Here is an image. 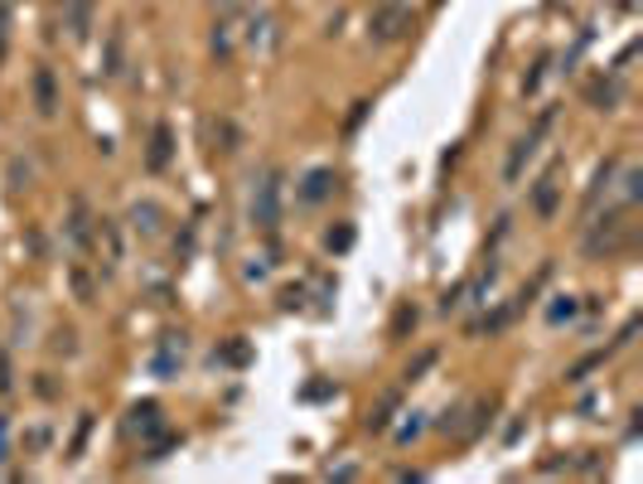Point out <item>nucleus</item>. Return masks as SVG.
<instances>
[{
    "mask_svg": "<svg viewBox=\"0 0 643 484\" xmlns=\"http://www.w3.org/2000/svg\"><path fill=\"white\" fill-rule=\"evenodd\" d=\"M416 29V10L406 0H378L368 10V35L378 44H402Z\"/></svg>",
    "mask_w": 643,
    "mask_h": 484,
    "instance_id": "obj_1",
    "label": "nucleus"
},
{
    "mask_svg": "<svg viewBox=\"0 0 643 484\" xmlns=\"http://www.w3.org/2000/svg\"><path fill=\"white\" fill-rule=\"evenodd\" d=\"M247 213L262 233H271L281 223V170H262L252 179V199H247Z\"/></svg>",
    "mask_w": 643,
    "mask_h": 484,
    "instance_id": "obj_2",
    "label": "nucleus"
},
{
    "mask_svg": "<svg viewBox=\"0 0 643 484\" xmlns=\"http://www.w3.org/2000/svg\"><path fill=\"white\" fill-rule=\"evenodd\" d=\"M127 436H141V441H151V460H160L169 446H175V436L165 432V416L155 402H135L127 412Z\"/></svg>",
    "mask_w": 643,
    "mask_h": 484,
    "instance_id": "obj_3",
    "label": "nucleus"
},
{
    "mask_svg": "<svg viewBox=\"0 0 643 484\" xmlns=\"http://www.w3.org/2000/svg\"><path fill=\"white\" fill-rule=\"evenodd\" d=\"M624 233H629V223L619 219V213H605V219H595V228L585 233V252L591 257H615L619 247H624Z\"/></svg>",
    "mask_w": 643,
    "mask_h": 484,
    "instance_id": "obj_4",
    "label": "nucleus"
},
{
    "mask_svg": "<svg viewBox=\"0 0 643 484\" xmlns=\"http://www.w3.org/2000/svg\"><path fill=\"white\" fill-rule=\"evenodd\" d=\"M97 252V272L102 276H111L121 267V228L111 219H97V228H93V243H87Z\"/></svg>",
    "mask_w": 643,
    "mask_h": 484,
    "instance_id": "obj_5",
    "label": "nucleus"
},
{
    "mask_svg": "<svg viewBox=\"0 0 643 484\" xmlns=\"http://www.w3.org/2000/svg\"><path fill=\"white\" fill-rule=\"evenodd\" d=\"M29 97H34V111H39L44 121L59 117L63 93H59V78H53V69H34L29 73Z\"/></svg>",
    "mask_w": 643,
    "mask_h": 484,
    "instance_id": "obj_6",
    "label": "nucleus"
},
{
    "mask_svg": "<svg viewBox=\"0 0 643 484\" xmlns=\"http://www.w3.org/2000/svg\"><path fill=\"white\" fill-rule=\"evenodd\" d=\"M93 25H97V5H93V0H63V29H68V39L83 44L87 35H93Z\"/></svg>",
    "mask_w": 643,
    "mask_h": 484,
    "instance_id": "obj_7",
    "label": "nucleus"
},
{
    "mask_svg": "<svg viewBox=\"0 0 643 484\" xmlns=\"http://www.w3.org/2000/svg\"><path fill=\"white\" fill-rule=\"evenodd\" d=\"M547 121H551V117H541L537 127L527 131V137H517V141H513V155H508V165H503V179H508V185H513V179H523V165L533 161V151H537L541 131H547Z\"/></svg>",
    "mask_w": 643,
    "mask_h": 484,
    "instance_id": "obj_8",
    "label": "nucleus"
},
{
    "mask_svg": "<svg viewBox=\"0 0 643 484\" xmlns=\"http://www.w3.org/2000/svg\"><path fill=\"white\" fill-rule=\"evenodd\" d=\"M209 49H213V59H233V54L242 49V20H237V15H223L218 25H213Z\"/></svg>",
    "mask_w": 643,
    "mask_h": 484,
    "instance_id": "obj_9",
    "label": "nucleus"
},
{
    "mask_svg": "<svg viewBox=\"0 0 643 484\" xmlns=\"http://www.w3.org/2000/svg\"><path fill=\"white\" fill-rule=\"evenodd\" d=\"M557 204H561V170H547L533 185V213H537V219H551Z\"/></svg>",
    "mask_w": 643,
    "mask_h": 484,
    "instance_id": "obj_10",
    "label": "nucleus"
},
{
    "mask_svg": "<svg viewBox=\"0 0 643 484\" xmlns=\"http://www.w3.org/2000/svg\"><path fill=\"white\" fill-rule=\"evenodd\" d=\"M203 137H209V151H218V155H233L237 145H242V131H237L228 117H209L203 121Z\"/></svg>",
    "mask_w": 643,
    "mask_h": 484,
    "instance_id": "obj_11",
    "label": "nucleus"
},
{
    "mask_svg": "<svg viewBox=\"0 0 643 484\" xmlns=\"http://www.w3.org/2000/svg\"><path fill=\"white\" fill-rule=\"evenodd\" d=\"M131 228L141 233V238H160L165 233V209L160 204H135L131 209Z\"/></svg>",
    "mask_w": 643,
    "mask_h": 484,
    "instance_id": "obj_12",
    "label": "nucleus"
},
{
    "mask_svg": "<svg viewBox=\"0 0 643 484\" xmlns=\"http://www.w3.org/2000/svg\"><path fill=\"white\" fill-rule=\"evenodd\" d=\"M93 228H97L93 209H87L83 199H73V213H68V238H73L78 247H87V243H93Z\"/></svg>",
    "mask_w": 643,
    "mask_h": 484,
    "instance_id": "obj_13",
    "label": "nucleus"
},
{
    "mask_svg": "<svg viewBox=\"0 0 643 484\" xmlns=\"http://www.w3.org/2000/svg\"><path fill=\"white\" fill-rule=\"evenodd\" d=\"M334 185H338L334 170H324V165H320V170H310V175H305L300 199H305V204H320V199H330V194H334Z\"/></svg>",
    "mask_w": 643,
    "mask_h": 484,
    "instance_id": "obj_14",
    "label": "nucleus"
},
{
    "mask_svg": "<svg viewBox=\"0 0 643 484\" xmlns=\"http://www.w3.org/2000/svg\"><path fill=\"white\" fill-rule=\"evenodd\" d=\"M151 364H155V374H175V368L184 364V334H165L160 354H155Z\"/></svg>",
    "mask_w": 643,
    "mask_h": 484,
    "instance_id": "obj_15",
    "label": "nucleus"
},
{
    "mask_svg": "<svg viewBox=\"0 0 643 484\" xmlns=\"http://www.w3.org/2000/svg\"><path fill=\"white\" fill-rule=\"evenodd\" d=\"M68 281H73V296L83 300V306H93V300H97V281H93V267H87V262H73V267H68Z\"/></svg>",
    "mask_w": 643,
    "mask_h": 484,
    "instance_id": "obj_16",
    "label": "nucleus"
},
{
    "mask_svg": "<svg viewBox=\"0 0 643 484\" xmlns=\"http://www.w3.org/2000/svg\"><path fill=\"white\" fill-rule=\"evenodd\" d=\"M169 151H175V137H169V127H155L151 131V155H145V165H151V170H165Z\"/></svg>",
    "mask_w": 643,
    "mask_h": 484,
    "instance_id": "obj_17",
    "label": "nucleus"
},
{
    "mask_svg": "<svg viewBox=\"0 0 643 484\" xmlns=\"http://www.w3.org/2000/svg\"><path fill=\"white\" fill-rule=\"evenodd\" d=\"M585 97H591V103L600 107V111H609V107L619 103V87H615V83H605V78H595V83H591V93H585Z\"/></svg>",
    "mask_w": 643,
    "mask_h": 484,
    "instance_id": "obj_18",
    "label": "nucleus"
},
{
    "mask_svg": "<svg viewBox=\"0 0 643 484\" xmlns=\"http://www.w3.org/2000/svg\"><path fill=\"white\" fill-rule=\"evenodd\" d=\"M639 179H643V175H639V165H624V179H619V185H624V204H629V209H634V204H639V194H643Z\"/></svg>",
    "mask_w": 643,
    "mask_h": 484,
    "instance_id": "obj_19",
    "label": "nucleus"
},
{
    "mask_svg": "<svg viewBox=\"0 0 643 484\" xmlns=\"http://www.w3.org/2000/svg\"><path fill=\"white\" fill-rule=\"evenodd\" d=\"M49 349H53V354H68V358H73V354H78V334H73V330H68V324H63V330H53Z\"/></svg>",
    "mask_w": 643,
    "mask_h": 484,
    "instance_id": "obj_20",
    "label": "nucleus"
},
{
    "mask_svg": "<svg viewBox=\"0 0 643 484\" xmlns=\"http://www.w3.org/2000/svg\"><path fill=\"white\" fill-rule=\"evenodd\" d=\"M324 243H330V252H344V247L354 243V228H348V223H338V228H330V238H324Z\"/></svg>",
    "mask_w": 643,
    "mask_h": 484,
    "instance_id": "obj_21",
    "label": "nucleus"
},
{
    "mask_svg": "<svg viewBox=\"0 0 643 484\" xmlns=\"http://www.w3.org/2000/svg\"><path fill=\"white\" fill-rule=\"evenodd\" d=\"M5 392H15V368H10V354L0 349V398H5Z\"/></svg>",
    "mask_w": 643,
    "mask_h": 484,
    "instance_id": "obj_22",
    "label": "nucleus"
},
{
    "mask_svg": "<svg viewBox=\"0 0 643 484\" xmlns=\"http://www.w3.org/2000/svg\"><path fill=\"white\" fill-rule=\"evenodd\" d=\"M392 412H397V398H388V402H382L378 416H368V426H372V432H382V426L392 422Z\"/></svg>",
    "mask_w": 643,
    "mask_h": 484,
    "instance_id": "obj_23",
    "label": "nucleus"
},
{
    "mask_svg": "<svg viewBox=\"0 0 643 484\" xmlns=\"http://www.w3.org/2000/svg\"><path fill=\"white\" fill-rule=\"evenodd\" d=\"M571 315H575V300L567 296V306H551V310H547V320H551V324H561V320H571Z\"/></svg>",
    "mask_w": 643,
    "mask_h": 484,
    "instance_id": "obj_24",
    "label": "nucleus"
},
{
    "mask_svg": "<svg viewBox=\"0 0 643 484\" xmlns=\"http://www.w3.org/2000/svg\"><path fill=\"white\" fill-rule=\"evenodd\" d=\"M412 324H416V310H397V324H392V334H406V330H412Z\"/></svg>",
    "mask_w": 643,
    "mask_h": 484,
    "instance_id": "obj_25",
    "label": "nucleus"
},
{
    "mask_svg": "<svg viewBox=\"0 0 643 484\" xmlns=\"http://www.w3.org/2000/svg\"><path fill=\"white\" fill-rule=\"evenodd\" d=\"M44 441H49V426H39V432H29V436H25V450H39Z\"/></svg>",
    "mask_w": 643,
    "mask_h": 484,
    "instance_id": "obj_26",
    "label": "nucleus"
},
{
    "mask_svg": "<svg viewBox=\"0 0 643 484\" xmlns=\"http://www.w3.org/2000/svg\"><path fill=\"white\" fill-rule=\"evenodd\" d=\"M0 460H10V426H5V416H0Z\"/></svg>",
    "mask_w": 643,
    "mask_h": 484,
    "instance_id": "obj_27",
    "label": "nucleus"
},
{
    "mask_svg": "<svg viewBox=\"0 0 643 484\" xmlns=\"http://www.w3.org/2000/svg\"><path fill=\"white\" fill-rule=\"evenodd\" d=\"M218 5H223V10H242L247 0H218Z\"/></svg>",
    "mask_w": 643,
    "mask_h": 484,
    "instance_id": "obj_28",
    "label": "nucleus"
},
{
    "mask_svg": "<svg viewBox=\"0 0 643 484\" xmlns=\"http://www.w3.org/2000/svg\"><path fill=\"white\" fill-rule=\"evenodd\" d=\"M0 49H5V10H0Z\"/></svg>",
    "mask_w": 643,
    "mask_h": 484,
    "instance_id": "obj_29",
    "label": "nucleus"
}]
</instances>
